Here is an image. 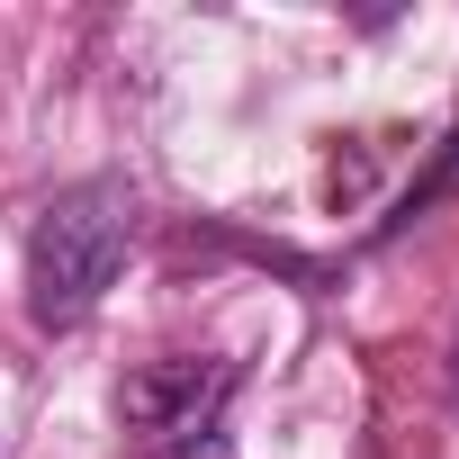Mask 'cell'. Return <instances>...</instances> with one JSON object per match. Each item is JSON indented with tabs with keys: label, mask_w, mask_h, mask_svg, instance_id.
<instances>
[{
	"label": "cell",
	"mask_w": 459,
	"mask_h": 459,
	"mask_svg": "<svg viewBox=\"0 0 459 459\" xmlns=\"http://www.w3.org/2000/svg\"><path fill=\"white\" fill-rule=\"evenodd\" d=\"M126 244H135V189L126 180H73V189H55L46 216L28 225V316L46 333L91 325V307L108 298Z\"/></svg>",
	"instance_id": "1"
},
{
	"label": "cell",
	"mask_w": 459,
	"mask_h": 459,
	"mask_svg": "<svg viewBox=\"0 0 459 459\" xmlns=\"http://www.w3.org/2000/svg\"><path fill=\"white\" fill-rule=\"evenodd\" d=\"M244 369L235 360H144L117 387L126 450H180V441H225V405H235Z\"/></svg>",
	"instance_id": "2"
},
{
	"label": "cell",
	"mask_w": 459,
	"mask_h": 459,
	"mask_svg": "<svg viewBox=\"0 0 459 459\" xmlns=\"http://www.w3.org/2000/svg\"><path fill=\"white\" fill-rule=\"evenodd\" d=\"M450 180H459V126H450V135H441V153H432V171H423V180H414V189H405V207H396V216H387V235H396V225H414V216H423V207H432V198H441V189H450Z\"/></svg>",
	"instance_id": "3"
},
{
	"label": "cell",
	"mask_w": 459,
	"mask_h": 459,
	"mask_svg": "<svg viewBox=\"0 0 459 459\" xmlns=\"http://www.w3.org/2000/svg\"><path fill=\"white\" fill-rule=\"evenodd\" d=\"M450 405H459V325H450Z\"/></svg>",
	"instance_id": "4"
}]
</instances>
